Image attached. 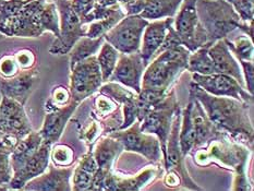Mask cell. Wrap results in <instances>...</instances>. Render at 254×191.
Masks as SVG:
<instances>
[{
  "instance_id": "f35d334b",
  "label": "cell",
  "mask_w": 254,
  "mask_h": 191,
  "mask_svg": "<svg viewBox=\"0 0 254 191\" xmlns=\"http://www.w3.org/2000/svg\"><path fill=\"white\" fill-rule=\"evenodd\" d=\"M10 154L11 151L0 149V185L10 183L11 178H12Z\"/></svg>"
},
{
  "instance_id": "30bf717a",
  "label": "cell",
  "mask_w": 254,
  "mask_h": 191,
  "mask_svg": "<svg viewBox=\"0 0 254 191\" xmlns=\"http://www.w3.org/2000/svg\"><path fill=\"white\" fill-rule=\"evenodd\" d=\"M70 75V94L72 101L81 103L92 96L103 84L96 55L74 64Z\"/></svg>"
},
{
  "instance_id": "ab89813d",
  "label": "cell",
  "mask_w": 254,
  "mask_h": 191,
  "mask_svg": "<svg viewBox=\"0 0 254 191\" xmlns=\"http://www.w3.org/2000/svg\"><path fill=\"white\" fill-rule=\"evenodd\" d=\"M241 65L242 75L245 80V87L247 91L253 95L254 92V64L253 62H247V60H238Z\"/></svg>"
},
{
  "instance_id": "3957f363",
  "label": "cell",
  "mask_w": 254,
  "mask_h": 191,
  "mask_svg": "<svg viewBox=\"0 0 254 191\" xmlns=\"http://www.w3.org/2000/svg\"><path fill=\"white\" fill-rule=\"evenodd\" d=\"M190 53L184 45H178L158 54L157 58L146 65L142 76L141 90L168 92L171 84L188 69Z\"/></svg>"
},
{
  "instance_id": "8fae6325",
  "label": "cell",
  "mask_w": 254,
  "mask_h": 191,
  "mask_svg": "<svg viewBox=\"0 0 254 191\" xmlns=\"http://www.w3.org/2000/svg\"><path fill=\"white\" fill-rule=\"evenodd\" d=\"M107 135L117 139L126 151L137 153L154 164L162 161L163 156L158 139L153 134L143 132L139 120H135L128 128L114 131Z\"/></svg>"
},
{
  "instance_id": "44dd1931",
  "label": "cell",
  "mask_w": 254,
  "mask_h": 191,
  "mask_svg": "<svg viewBox=\"0 0 254 191\" xmlns=\"http://www.w3.org/2000/svg\"><path fill=\"white\" fill-rule=\"evenodd\" d=\"M37 81L38 74L36 70H27L19 75L2 80L0 82V91L2 96L12 98L24 105L27 97L34 90Z\"/></svg>"
},
{
  "instance_id": "4dcf8cb0",
  "label": "cell",
  "mask_w": 254,
  "mask_h": 191,
  "mask_svg": "<svg viewBox=\"0 0 254 191\" xmlns=\"http://www.w3.org/2000/svg\"><path fill=\"white\" fill-rule=\"evenodd\" d=\"M120 53L114 46L110 45L109 43L105 41L101 49L98 51V55L96 56L97 63L101 69L103 82H108L110 75L113 74L116 68V64L119 59Z\"/></svg>"
},
{
  "instance_id": "9a60e30c",
  "label": "cell",
  "mask_w": 254,
  "mask_h": 191,
  "mask_svg": "<svg viewBox=\"0 0 254 191\" xmlns=\"http://www.w3.org/2000/svg\"><path fill=\"white\" fill-rule=\"evenodd\" d=\"M31 131L30 120L24 112L23 105L12 98L2 96L0 103V132L22 139Z\"/></svg>"
},
{
  "instance_id": "d590c367",
  "label": "cell",
  "mask_w": 254,
  "mask_h": 191,
  "mask_svg": "<svg viewBox=\"0 0 254 191\" xmlns=\"http://www.w3.org/2000/svg\"><path fill=\"white\" fill-rule=\"evenodd\" d=\"M95 2L96 0H70L71 7L74 10V12L78 14L81 23L83 25L90 23L88 18H90Z\"/></svg>"
},
{
  "instance_id": "1f68e13d",
  "label": "cell",
  "mask_w": 254,
  "mask_h": 191,
  "mask_svg": "<svg viewBox=\"0 0 254 191\" xmlns=\"http://www.w3.org/2000/svg\"><path fill=\"white\" fill-rule=\"evenodd\" d=\"M99 93L106 95L110 98H113L115 102H117L120 104L121 106L125 105V104L134 101L136 98V94L134 91H132L131 89H126V86L117 83V82H110L108 81V83L106 84H102V86L99 87L98 90Z\"/></svg>"
},
{
  "instance_id": "d6a6232c",
  "label": "cell",
  "mask_w": 254,
  "mask_h": 191,
  "mask_svg": "<svg viewBox=\"0 0 254 191\" xmlns=\"http://www.w3.org/2000/svg\"><path fill=\"white\" fill-rule=\"evenodd\" d=\"M231 54H234L238 60L253 62V42L247 35L239 36L235 41H229L227 37L224 38Z\"/></svg>"
},
{
  "instance_id": "ac0fdd59",
  "label": "cell",
  "mask_w": 254,
  "mask_h": 191,
  "mask_svg": "<svg viewBox=\"0 0 254 191\" xmlns=\"http://www.w3.org/2000/svg\"><path fill=\"white\" fill-rule=\"evenodd\" d=\"M174 22V18H165L150 22L143 32L140 54L145 65L151 63L154 56L162 47L166 36L168 26Z\"/></svg>"
},
{
  "instance_id": "cb8c5ba5",
  "label": "cell",
  "mask_w": 254,
  "mask_h": 191,
  "mask_svg": "<svg viewBox=\"0 0 254 191\" xmlns=\"http://www.w3.org/2000/svg\"><path fill=\"white\" fill-rule=\"evenodd\" d=\"M124 145L110 135L101 136L93 146V156L95 158L98 168L104 172L112 171L114 162L123 152Z\"/></svg>"
},
{
  "instance_id": "7c38bea8",
  "label": "cell",
  "mask_w": 254,
  "mask_h": 191,
  "mask_svg": "<svg viewBox=\"0 0 254 191\" xmlns=\"http://www.w3.org/2000/svg\"><path fill=\"white\" fill-rule=\"evenodd\" d=\"M181 123V109L175 113L173 119V125H171L170 133L166 144V156L163 161L164 167L166 169V173H174L178 175L181 179L182 186L185 188L190 190H202V188L193 182L190 177L187 168L185 166V155L182 154L180 144H179V129Z\"/></svg>"
},
{
  "instance_id": "836d02e7",
  "label": "cell",
  "mask_w": 254,
  "mask_h": 191,
  "mask_svg": "<svg viewBox=\"0 0 254 191\" xmlns=\"http://www.w3.org/2000/svg\"><path fill=\"white\" fill-rule=\"evenodd\" d=\"M94 105H95L96 108L95 115L98 116V120H102L110 116V115H113L115 112H117L119 108H121L120 104L115 102L113 98L102 94V93H99V95L95 97Z\"/></svg>"
},
{
  "instance_id": "2e32d148",
  "label": "cell",
  "mask_w": 254,
  "mask_h": 191,
  "mask_svg": "<svg viewBox=\"0 0 254 191\" xmlns=\"http://www.w3.org/2000/svg\"><path fill=\"white\" fill-rule=\"evenodd\" d=\"M52 144L44 141L40 147L27 158L20 169L14 172L10 180V187L12 189H23L24 186L46 171L51 156Z\"/></svg>"
},
{
  "instance_id": "f1b7e54d",
  "label": "cell",
  "mask_w": 254,
  "mask_h": 191,
  "mask_svg": "<svg viewBox=\"0 0 254 191\" xmlns=\"http://www.w3.org/2000/svg\"><path fill=\"white\" fill-rule=\"evenodd\" d=\"M208 47L209 46L205 45L190 53L187 69L189 72L203 75L216 73L215 72L213 60L208 55Z\"/></svg>"
},
{
  "instance_id": "60d3db41",
  "label": "cell",
  "mask_w": 254,
  "mask_h": 191,
  "mask_svg": "<svg viewBox=\"0 0 254 191\" xmlns=\"http://www.w3.org/2000/svg\"><path fill=\"white\" fill-rule=\"evenodd\" d=\"M19 64L16 60L12 57H4L0 62V72L3 74L5 78H11L14 76L18 72Z\"/></svg>"
},
{
  "instance_id": "f546056e",
  "label": "cell",
  "mask_w": 254,
  "mask_h": 191,
  "mask_svg": "<svg viewBox=\"0 0 254 191\" xmlns=\"http://www.w3.org/2000/svg\"><path fill=\"white\" fill-rule=\"evenodd\" d=\"M126 13L124 12V10L121 9L119 4H117L114 10V12L110 15L106 16V18L104 19L91 22L90 25L86 27L85 36L90 38H97L99 36H104L109 30H112L121 19H124Z\"/></svg>"
},
{
  "instance_id": "e0dca14e",
  "label": "cell",
  "mask_w": 254,
  "mask_h": 191,
  "mask_svg": "<svg viewBox=\"0 0 254 191\" xmlns=\"http://www.w3.org/2000/svg\"><path fill=\"white\" fill-rule=\"evenodd\" d=\"M78 105L79 103L71 101L68 105L56 108L54 107L51 112L46 114L43 127L40 131L44 141L48 142L52 145L56 143L60 139V136H62L65 125H67L71 116L74 114Z\"/></svg>"
},
{
  "instance_id": "4fadbf2b",
  "label": "cell",
  "mask_w": 254,
  "mask_h": 191,
  "mask_svg": "<svg viewBox=\"0 0 254 191\" xmlns=\"http://www.w3.org/2000/svg\"><path fill=\"white\" fill-rule=\"evenodd\" d=\"M192 81L205 92L214 96H227L250 104L253 103V95L248 92L233 76L223 73L208 75L192 73Z\"/></svg>"
},
{
  "instance_id": "d4e9b609",
  "label": "cell",
  "mask_w": 254,
  "mask_h": 191,
  "mask_svg": "<svg viewBox=\"0 0 254 191\" xmlns=\"http://www.w3.org/2000/svg\"><path fill=\"white\" fill-rule=\"evenodd\" d=\"M98 166L93 156V149H88L85 154L81 157L79 165L75 167L73 174V190L82 191L90 190L94 175L97 172Z\"/></svg>"
},
{
  "instance_id": "5bb4252c",
  "label": "cell",
  "mask_w": 254,
  "mask_h": 191,
  "mask_svg": "<svg viewBox=\"0 0 254 191\" xmlns=\"http://www.w3.org/2000/svg\"><path fill=\"white\" fill-rule=\"evenodd\" d=\"M145 68L146 65L143 62L140 52L120 54L116 68L108 81L117 82L135 93H140L142 76Z\"/></svg>"
},
{
  "instance_id": "8992f818",
  "label": "cell",
  "mask_w": 254,
  "mask_h": 191,
  "mask_svg": "<svg viewBox=\"0 0 254 191\" xmlns=\"http://www.w3.org/2000/svg\"><path fill=\"white\" fill-rule=\"evenodd\" d=\"M47 0H26L18 13L0 21V38L38 37L44 30L41 23V11Z\"/></svg>"
},
{
  "instance_id": "6da1fadb",
  "label": "cell",
  "mask_w": 254,
  "mask_h": 191,
  "mask_svg": "<svg viewBox=\"0 0 254 191\" xmlns=\"http://www.w3.org/2000/svg\"><path fill=\"white\" fill-rule=\"evenodd\" d=\"M189 93L200 102L207 117L220 132L252 151L254 129L249 116L250 104L233 97L214 96L193 81L189 84Z\"/></svg>"
},
{
  "instance_id": "7bdbcfd3",
  "label": "cell",
  "mask_w": 254,
  "mask_h": 191,
  "mask_svg": "<svg viewBox=\"0 0 254 191\" xmlns=\"http://www.w3.org/2000/svg\"><path fill=\"white\" fill-rule=\"evenodd\" d=\"M34 55L29 51H22L18 53L15 57L16 63H18L19 67L23 69H30L31 65L34 63Z\"/></svg>"
},
{
  "instance_id": "484cf974",
  "label": "cell",
  "mask_w": 254,
  "mask_h": 191,
  "mask_svg": "<svg viewBox=\"0 0 254 191\" xmlns=\"http://www.w3.org/2000/svg\"><path fill=\"white\" fill-rule=\"evenodd\" d=\"M184 0H144L140 15L148 21L174 18Z\"/></svg>"
},
{
  "instance_id": "e575fe53",
  "label": "cell",
  "mask_w": 254,
  "mask_h": 191,
  "mask_svg": "<svg viewBox=\"0 0 254 191\" xmlns=\"http://www.w3.org/2000/svg\"><path fill=\"white\" fill-rule=\"evenodd\" d=\"M96 2L104 7L119 4L126 15L140 14L144 7V0H96Z\"/></svg>"
},
{
  "instance_id": "7a4b0ae2",
  "label": "cell",
  "mask_w": 254,
  "mask_h": 191,
  "mask_svg": "<svg viewBox=\"0 0 254 191\" xmlns=\"http://www.w3.org/2000/svg\"><path fill=\"white\" fill-rule=\"evenodd\" d=\"M250 152L249 147L224 135L208 141L206 144L197 147L191 153L198 166L215 163L234 171L235 176L231 190L250 191L253 188L246 173Z\"/></svg>"
},
{
  "instance_id": "4316f807",
  "label": "cell",
  "mask_w": 254,
  "mask_h": 191,
  "mask_svg": "<svg viewBox=\"0 0 254 191\" xmlns=\"http://www.w3.org/2000/svg\"><path fill=\"white\" fill-rule=\"evenodd\" d=\"M104 42H105L104 36H99L97 38H90L87 36L81 37L69 52L70 53V69L72 68L74 64L82 62V60L96 55L99 49H101Z\"/></svg>"
},
{
  "instance_id": "74e56055",
  "label": "cell",
  "mask_w": 254,
  "mask_h": 191,
  "mask_svg": "<svg viewBox=\"0 0 254 191\" xmlns=\"http://www.w3.org/2000/svg\"><path fill=\"white\" fill-rule=\"evenodd\" d=\"M51 156L58 166H68L73 162V152L67 145H56L51 150Z\"/></svg>"
},
{
  "instance_id": "9c48e42d",
  "label": "cell",
  "mask_w": 254,
  "mask_h": 191,
  "mask_svg": "<svg viewBox=\"0 0 254 191\" xmlns=\"http://www.w3.org/2000/svg\"><path fill=\"white\" fill-rule=\"evenodd\" d=\"M59 13V36L53 43L49 52L54 55L68 54L81 37L85 36L86 27L71 7L70 0H54Z\"/></svg>"
},
{
  "instance_id": "8d00e7d4",
  "label": "cell",
  "mask_w": 254,
  "mask_h": 191,
  "mask_svg": "<svg viewBox=\"0 0 254 191\" xmlns=\"http://www.w3.org/2000/svg\"><path fill=\"white\" fill-rule=\"evenodd\" d=\"M237 14L242 22L253 21L254 18V0H230Z\"/></svg>"
},
{
  "instance_id": "83f0119b",
  "label": "cell",
  "mask_w": 254,
  "mask_h": 191,
  "mask_svg": "<svg viewBox=\"0 0 254 191\" xmlns=\"http://www.w3.org/2000/svg\"><path fill=\"white\" fill-rule=\"evenodd\" d=\"M179 144L185 156L191 153L195 144V130L191 118V101L181 112V123L179 129Z\"/></svg>"
},
{
  "instance_id": "ffe728a7",
  "label": "cell",
  "mask_w": 254,
  "mask_h": 191,
  "mask_svg": "<svg viewBox=\"0 0 254 191\" xmlns=\"http://www.w3.org/2000/svg\"><path fill=\"white\" fill-rule=\"evenodd\" d=\"M73 167L55 168L51 167L47 174H41L27 183L23 189L40 191H69L72 190L70 186V178L72 176Z\"/></svg>"
},
{
  "instance_id": "ba28073f",
  "label": "cell",
  "mask_w": 254,
  "mask_h": 191,
  "mask_svg": "<svg viewBox=\"0 0 254 191\" xmlns=\"http://www.w3.org/2000/svg\"><path fill=\"white\" fill-rule=\"evenodd\" d=\"M148 23L150 21L140 14L126 15L104 35V38L120 54L140 52L143 32Z\"/></svg>"
},
{
  "instance_id": "52a82bcc",
  "label": "cell",
  "mask_w": 254,
  "mask_h": 191,
  "mask_svg": "<svg viewBox=\"0 0 254 191\" xmlns=\"http://www.w3.org/2000/svg\"><path fill=\"white\" fill-rule=\"evenodd\" d=\"M174 29L182 45L192 53L208 45L207 35L196 12V0H184L174 19Z\"/></svg>"
},
{
  "instance_id": "603a6c76",
  "label": "cell",
  "mask_w": 254,
  "mask_h": 191,
  "mask_svg": "<svg viewBox=\"0 0 254 191\" xmlns=\"http://www.w3.org/2000/svg\"><path fill=\"white\" fill-rule=\"evenodd\" d=\"M189 100L191 101V118L193 127H194L195 130V144L193 150L206 144L208 141L213 139L224 136L225 134L220 132L211 122V119L207 117L200 102L192 96H190Z\"/></svg>"
},
{
  "instance_id": "5b68a950",
  "label": "cell",
  "mask_w": 254,
  "mask_h": 191,
  "mask_svg": "<svg viewBox=\"0 0 254 191\" xmlns=\"http://www.w3.org/2000/svg\"><path fill=\"white\" fill-rule=\"evenodd\" d=\"M179 103L177 101L175 90L166 93L163 100L148 112L140 123V128L145 133L155 134L161 144L163 161L166 156V144L170 133L175 113L178 111Z\"/></svg>"
},
{
  "instance_id": "d6986e66",
  "label": "cell",
  "mask_w": 254,
  "mask_h": 191,
  "mask_svg": "<svg viewBox=\"0 0 254 191\" xmlns=\"http://www.w3.org/2000/svg\"><path fill=\"white\" fill-rule=\"evenodd\" d=\"M208 55L213 60L215 72L233 76L242 86H245L244 75H242L239 63L229 51L225 40H219L212 44L208 47Z\"/></svg>"
},
{
  "instance_id": "ee69618b",
  "label": "cell",
  "mask_w": 254,
  "mask_h": 191,
  "mask_svg": "<svg viewBox=\"0 0 254 191\" xmlns=\"http://www.w3.org/2000/svg\"><path fill=\"white\" fill-rule=\"evenodd\" d=\"M227 1H228V2H229V1H230V0H227Z\"/></svg>"
},
{
  "instance_id": "b9f144b4",
  "label": "cell",
  "mask_w": 254,
  "mask_h": 191,
  "mask_svg": "<svg viewBox=\"0 0 254 191\" xmlns=\"http://www.w3.org/2000/svg\"><path fill=\"white\" fill-rule=\"evenodd\" d=\"M70 97H71L70 92L65 89V87H63V86L55 87L54 93H53V101L56 105L64 106V104H67L69 102Z\"/></svg>"
},
{
  "instance_id": "277c9868",
  "label": "cell",
  "mask_w": 254,
  "mask_h": 191,
  "mask_svg": "<svg viewBox=\"0 0 254 191\" xmlns=\"http://www.w3.org/2000/svg\"><path fill=\"white\" fill-rule=\"evenodd\" d=\"M196 12L206 32L208 45L224 40L241 23L239 15L227 0H196Z\"/></svg>"
},
{
  "instance_id": "7402d4cb",
  "label": "cell",
  "mask_w": 254,
  "mask_h": 191,
  "mask_svg": "<svg viewBox=\"0 0 254 191\" xmlns=\"http://www.w3.org/2000/svg\"><path fill=\"white\" fill-rule=\"evenodd\" d=\"M159 173L158 167L146 168L140 174L129 178L116 175L110 171L105 176V190L110 191H137L153 182Z\"/></svg>"
}]
</instances>
